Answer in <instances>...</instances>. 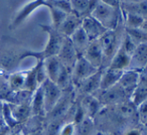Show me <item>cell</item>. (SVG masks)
I'll use <instances>...</instances> for the list:
<instances>
[{
  "label": "cell",
  "mask_w": 147,
  "mask_h": 135,
  "mask_svg": "<svg viewBox=\"0 0 147 135\" xmlns=\"http://www.w3.org/2000/svg\"><path fill=\"white\" fill-rule=\"evenodd\" d=\"M43 31L47 33V43L45 45V47L41 51H24V53L19 57V61L24 59L25 57H35L36 61H43L47 57H55L59 53L61 45L65 39V36H63L57 28L53 25L47 24H39Z\"/></svg>",
  "instance_id": "obj_1"
},
{
  "label": "cell",
  "mask_w": 147,
  "mask_h": 135,
  "mask_svg": "<svg viewBox=\"0 0 147 135\" xmlns=\"http://www.w3.org/2000/svg\"><path fill=\"white\" fill-rule=\"evenodd\" d=\"M43 67L47 79L55 83L63 91L74 87L71 83V72L61 63L57 55L43 59Z\"/></svg>",
  "instance_id": "obj_2"
},
{
  "label": "cell",
  "mask_w": 147,
  "mask_h": 135,
  "mask_svg": "<svg viewBox=\"0 0 147 135\" xmlns=\"http://www.w3.org/2000/svg\"><path fill=\"white\" fill-rule=\"evenodd\" d=\"M91 16L97 19L108 30H114L122 22L121 8H116V7L107 5L101 2L100 0H98L95 4L91 12Z\"/></svg>",
  "instance_id": "obj_3"
},
{
  "label": "cell",
  "mask_w": 147,
  "mask_h": 135,
  "mask_svg": "<svg viewBox=\"0 0 147 135\" xmlns=\"http://www.w3.org/2000/svg\"><path fill=\"white\" fill-rule=\"evenodd\" d=\"M119 27H120V25L114 30H107L98 39L99 43H100L101 49H102L103 55H104L105 67L106 68L108 67L111 59H112L113 55H115L117 49L120 47L121 41H122L123 38V34L125 32L124 28L121 31H119V29H120Z\"/></svg>",
  "instance_id": "obj_4"
},
{
  "label": "cell",
  "mask_w": 147,
  "mask_h": 135,
  "mask_svg": "<svg viewBox=\"0 0 147 135\" xmlns=\"http://www.w3.org/2000/svg\"><path fill=\"white\" fill-rule=\"evenodd\" d=\"M94 96L104 107H114L130 100L118 84L106 90H99Z\"/></svg>",
  "instance_id": "obj_5"
},
{
  "label": "cell",
  "mask_w": 147,
  "mask_h": 135,
  "mask_svg": "<svg viewBox=\"0 0 147 135\" xmlns=\"http://www.w3.org/2000/svg\"><path fill=\"white\" fill-rule=\"evenodd\" d=\"M47 79V73H45V67H43V61H37L36 65L25 72V87L24 90L32 94L38 87L42 85V83Z\"/></svg>",
  "instance_id": "obj_6"
},
{
  "label": "cell",
  "mask_w": 147,
  "mask_h": 135,
  "mask_svg": "<svg viewBox=\"0 0 147 135\" xmlns=\"http://www.w3.org/2000/svg\"><path fill=\"white\" fill-rule=\"evenodd\" d=\"M40 87L42 90L45 112L47 115L49 112L53 111V109L59 103V99L61 98V95H63V90L55 83L51 82L49 79H47Z\"/></svg>",
  "instance_id": "obj_7"
},
{
  "label": "cell",
  "mask_w": 147,
  "mask_h": 135,
  "mask_svg": "<svg viewBox=\"0 0 147 135\" xmlns=\"http://www.w3.org/2000/svg\"><path fill=\"white\" fill-rule=\"evenodd\" d=\"M98 71V69L93 67L84 57H79L76 65L71 71V83H73L74 89L77 88L89 77L96 74Z\"/></svg>",
  "instance_id": "obj_8"
},
{
  "label": "cell",
  "mask_w": 147,
  "mask_h": 135,
  "mask_svg": "<svg viewBox=\"0 0 147 135\" xmlns=\"http://www.w3.org/2000/svg\"><path fill=\"white\" fill-rule=\"evenodd\" d=\"M57 57H59L61 63L67 68V70L71 71V72L73 71L74 67H75V65H76L77 61L79 59V55L77 53L76 49H74L69 37H65V41H63Z\"/></svg>",
  "instance_id": "obj_9"
},
{
  "label": "cell",
  "mask_w": 147,
  "mask_h": 135,
  "mask_svg": "<svg viewBox=\"0 0 147 135\" xmlns=\"http://www.w3.org/2000/svg\"><path fill=\"white\" fill-rule=\"evenodd\" d=\"M83 57L96 69H105V61H104V55H103L102 49L99 41H90L88 47L85 51Z\"/></svg>",
  "instance_id": "obj_10"
},
{
  "label": "cell",
  "mask_w": 147,
  "mask_h": 135,
  "mask_svg": "<svg viewBox=\"0 0 147 135\" xmlns=\"http://www.w3.org/2000/svg\"><path fill=\"white\" fill-rule=\"evenodd\" d=\"M83 30L87 34L90 41H98L108 29H106L97 19H95L93 16H89L83 18L82 20V26Z\"/></svg>",
  "instance_id": "obj_11"
},
{
  "label": "cell",
  "mask_w": 147,
  "mask_h": 135,
  "mask_svg": "<svg viewBox=\"0 0 147 135\" xmlns=\"http://www.w3.org/2000/svg\"><path fill=\"white\" fill-rule=\"evenodd\" d=\"M141 72L135 70H126L123 72L118 85L122 88V90L125 92V94L130 99L138 84L139 78H140Z\"/></svg>",
  "instance_id": "obj_12"
},
{
  "label": "cell",
  "mask_w": 147,
  "mask_h": 135,
  "mask_svg": "<svg viewBox=\"0 0 147 135\" xmlns=\"http://www.w3.org/2000/svg\"><path fill=\"white\" fill-rule=\"evenodd\" d=\"M103 69H100L96 74L89 77L88 79L82 82L77 88H75V91L80 93V95H94L96 92L100 90V83L101 77H102Z\"/></svg>",
  "instance_id": "obj_13"
},
{
  "label": "cell",
  "mask_w": 147,
  "mask_h": 135,
  "mask_svg": "<svg viewBox=\"0 0 147 135\" xmlns=\"http://www.w3.org/2000/svg\"><path fill=\"white\" fill-rule=\"evenodd\" d=\"M79 103L85 111L87 117L91 119H94L105 108L94 95H82V98Z\"/></svg>",
  "instance_id": "obj_14"
},
{
  "label": "cell",
  "mask_w": 147,
  "mask_h": 135,
  "mask_svg": "<svg viewBox=\"0 0 147 135\" xmlns=\"http://www.w3.org/2000/svg\"><path fill=\"white\" fill-rule=\"evenodd\" d=\"M147 67V43L137 45L131 55L130 70L142 72Z\"/></svg>",
  "instance_id": "obj_15"
},
{
  "label": "cell",
  "mask_w": 147,
  "mask_h": 135,
  "mask_svg": "<svg viewBox=\"0 0 147 135\" xmlns=\"http://www.w3.org/2000/svg\"><path fill=\"white\" fill-rule=\"evenodd\" d=\"M130 63H131V55H129L120 45L119 49H117L115 55L111 59L108 67L112 68V69H116V70L126 71L130 69Z\"/></svg>",
  "instance_id": "obj_16"
},
{
  "label": "cell",
  "mask_w": 147,
  "mask_h": 135,
  "mask_svg": "<svg viewBox=\"0 0 147 135\" xmlns=\"http://www.w3.org/2000/svg\"><path fill=\"white\" fill-rule=\"evenodd\" d=\"M82 18L75 15L74 13H69L65 16L61 24L57 28V30L65 37H69L76 30H78L82 26Z\"/></svg>",
  "instance_id": "obj_17"
},
{
  "label": "cell",
  "mask_w": 147,
  "mask_h": 135,
  "mask_svg": "<svg viewBox=\"0 0 147 135\" xmlns=\"http://www.w3.org/2000/svg\"><path fill=\"white\" fill-rule=\"evenodd\" d=\"M147 100V72L142 71L140 74L138 84L133 92L132 96L130 98V101L135 105L139 106L141 103Z\"/></svg>",
  "instance_id": "obj_18"
},
{
  "label": "cell",
  "mask_w": 147,
  "mask_h": 135,
  "mask_svg": "<svg viewBox=\"0 0 147 135\" xmlns=\"http://www.w3.org/2000/svg\"><path fill=\"white\" fill-rule=\"evenodd\" d=\"M29 104H30V109H31V116L37 117V118H45L47 116L41 87H38L32 93V96H31L30 103Z\"/></svg>",
  "instance_id": "obj_19"
},
{
  "label": "cell",
  "mask_w": 147,
  "mask_h": 135,
  "mask_svg": "<svg viewBox=\"0 0 147 135\" xmlns=\"http://www.w3.org/2000/svg\"><path fill=\"white\" fill-rule=\"evenodd\" d=\"M97 1L98 0H71V13L82 19L85 18L91 15Z\"/></svg>",
  "instance_id": "obj_20"
},
{
  "label": "cell",
  "mask_w": 147,
  "mask_h": 135,
  "mask_svg": "<svg viewBox=\"0 0 147 135\" xmlns=\"http://www.w3.org/2000/svg\"><path fill=\"white\" fill-rule=\"evenodd\" d=\"M123 72L124 71L116 70V69H112V68L109 67L103 69L100 83V90H106V89L114 87L115 85L118 84Z\"/></svg>",
  "instance_id": "obj_21"
},
{
  "label": "cell",
  "mask_w": 147,
  "mask_h": 135,
  "mask_svg": "<svg viewBox=\"0 0 147 135\" xmlns=\"http://www.w3.org/2000/svg\"><path fill=\"white\" fill-rule=\"evenodd\" d=\"M69 38L71 41V45H73L74 49H76L79 57H83L85 51L87 49L89 43H90V39L88 38V36L85 33V31L83 30L82 27H80L78 30L75 31Z\"/></svg>",
  "instance_id": "obj_22"
},
{
  "label": "cell",
  "mask_w": 147,
  "mask_h": 135,
  "mask_svg": "<svg viewBox=\"0 0 147 135\" xmlns=\"http://www.w3.org/2000/svg\"><path fill=\"white\" fill-rule=\"evenodd\" d=\"M10 112L13 120L17 123V125L20 123H24L31 117L30 104L29 103L10 104Z\"/></svg>",
  "instance_id": "obj_23"
},
{
  "label": "cell",
  "mask_w": 147,
  "mask_h": 135,
  "mask_svg": "<svg viewBox=\"0 0 147 135\" xmlns=\"http://www.w3.org/2000/svg\"><path fill=\"white\" fill-rule=\"evenodd\" d=\"M7 85L10 92L23 91L25 87V73L16 72L7 76Z\"/></svg>",
  "instance_id": "obj_24"
},
{
  "label": "cell",
  "mask_w": 147,
  "mask_h": 135,
  "mask_svg": "<svg viewBox=\"0 0 147 135\" xmlns=\"http://www.w3.org/2000/svg\"><path fill=\"white\" fill-rule=\"evenodd\" d=\"M121 11L133 13L139 15L142 18L147 19V0L132 4H121Z\"/></svg>",
  "instance_id": "obj_25"
},
{
  "label": "cell",
  "mask_w": 147,
  "mask_h": 135,
  "mask_svg": "<svg viewBox=\"0 0 147 135\" xmlns=\"http://www.w3.org/2000/svg\"><path fill=\"white\" fill-rule=\"evenodd\" d=\"M121 13H122V23L124 25V28H139L145 20L141 16L133 13L124 12V11H121Z\"/></svg>",
  "instance_id": "obj_26"
},
{
  "label": "cell",
  "mask_w": 147,
  "mask_h": 135,
  "mask_svg": "<svg viewBox=\"0 0 147 135\" xmlns=\"http://www.w3.org/2000/svg\"><path fill=\"white\" fill-rule=\"evenodd\" d=\"M137 118L143 126L147 123V100L137 106Z\"/></svg>",
  "instance_id": "obj_27"
},
{
  "label": "cell",
  "mask_w": 147,
  "mask_h": 135,
  "mask_svg": "<svg viewBox=\"0 0 147 135\" xmlns=\"http://www.w3.org/2000/svg\"><path fill=\"white\" fill-rule=\"evenodd\" d=\"M75 133H76V125L69 121V122H65L61 125L59 135H75Z\"/></svg>",
  "instance_id": "obj_28"
},
{
  "label": "cell",
  "mask_w": 147,
  "mask_h": 135,
  "mask_svg": "<svg viewBox=\"0 0 147 135\" xmlns=\"http://www.w3.org/2000/svg\"><path fill=\"white\" fill-rule=\"evenodd\" d=\"M123 135H143V131L140 128L137 127H132L130 129H127L124 131Z\"/></svg>",
  "instance_id": "obj_29"
},
{
  "label": "cell",
  "mask_w": 147,
  "mask_h": 135,
  "mask_svg": "<svg viewBox=\"0 0 147 135\" xmlns=\"http://www.w3.org/2000/svg\"><path fill=\"white\" fill-rule=\"evenodd\" d=\"M100 1L116 8H121V3H122V0H100Z\"/></svg>",
  "instance_id": "obj_30"
},
{
  "label": "cell",
  "mask_w": 147,
  "mask_h": 135,
  "mask_svg": "<svg viewBox=\"0 0 147 135\" xmlns=\"http://www.w3.org/2000/svg\"><path fill=\"white\" fill-rule=\"evenodd\" d=\"M144 0H122V3L121 4H132V3H138L142 2Z\"/></svg>",
  "instance_id": "obj_31"
},
{
  "label": "cell",
  "mask_w": 147,
  "mask_h": 135,
  "mask_svg": "<svg viewBox=\"0 0 147 135\" xmlns=\"http://www.w3.org/2000/svg\"><path fill=\"white\" fill-rule=\"evenodd\" d=\"M29 135H45V132L42 130H40V129H38V130L32 131Z\"/></svg>",
  "instance_id": "obj_32"
},
{
  "label": "cell",
  "mask_w": 147,
  "mask_h": 135,
  "mask_svg": "<svg viewBox=\"0 0 147 135\" xmlns=\"http://www.w3.org/2000/svg\"><path fill=\"white\" fill-rule=\"evenodd\" d=\"M140 28L143 29L145 32H147V19H145V20L143 21V23H142V25L140 26Z\"/></svg>",
  "instance_id": "obj_33"
},
{
  "label": "cell",
  "mask_w": 147,
  "mask_h": 135,
  "mask_svg": "<svg viewBox=\"0 0 147 135\" xmlns=\"http://www.w3.org/2000/svg\"><path fill=\"white\" fill-rule=\"evenodd\" d=\"M103 135H114V134H112V133H105V134H103Z\"/></svg>",
  "instance_id": "obj_34"
},
{
  "label": "cell",
  "mask_w": 147,
  "mask_h": 135,
  "mask_svg": "<svg viewBox=\"0 0 147 135\" xmlns=\"http://www.w3.org/2000/svg\"><path fill=\"white\" fill-rule=\"evenodd\" d=\"M10 135H19V134H17V133H13V134H10Z\"/></svg>",
  "instance_id": "obj_35"
}]
</instances>
